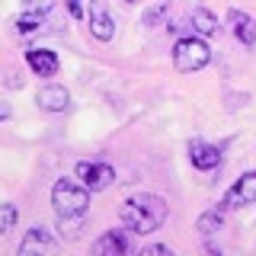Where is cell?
<instances>
[{
  "mask_svg": "<svg viewBox=\"0 0 256 256\" xmlns=\"http://www.w3.org/2000/svg\"><path fill=\"white\" fill-rule=\"evenodd\" d=\"M138 256H176L166 244H150V246H144V250H138Z\"/></svg>",
  "mask_w": 256,
  "mask_h": 256,
  "instance_id": "ac0fdd59",
  "label": "cell"
},
{
  "mask_svg": "<svg viewBox=\"0 0 256 256\" xmlns=\"http://www.w3.org/2000/svg\"><path fill=\"white\" fill-rule=\"evenodd\" d=\"M68 13L74 16V20H80V16H84L86 10H84V4H80V0H70V4H68Z\"/></svg>",
  "mask_w": 256,
  "mask_h": 256,
  "instance_id": "d6986e66",
  "label": "cell"
},
{
  "mask_svg": "<svg viewBox=\"0 0 256 256\" xmlns=\"http://www.w3.org/2000/svg\"><path fill=\"white\" fill-rule=\"evenodd\" d=\"M26 64H29V70L32 74H38V77H54L61 70V61H58V54L52 52V48H29L26 52Z\"/></svg>",
  "mask_w": 256,
  "mask_h": 256,
  "instance_id": "9c48e42d",
  "label": "cell"
},
{
  "mask_svg": "<svg viewBox=\"0 0 256 256\" xmlns=\"http://www.w3.org/2000/svg\"><path fill=\"white\" fill-rule=\"evenodd\" d=\"M228 26H230V32H234V38H237L240 45H246V48L256 45V20H253L250 13L230 10L228 13Z\"/></svg>",
  "mask_w": 256,
  "mask_h": 256,
  "instance_id": "30bf717a",
  "label": "cell"
},
{
  "mask_svg": "<svg viewBox=\"0 0 256 256\" xmlns=\"http://www.w3.org/2000/svg\"><path fill=\"white\" fill-rule=\"evenodd\" d=\"M189 160L196 170H214L221 164V148L205 138H192L189 141Z\"/></svg>",
  "mask_w": 256,
  "mask_h": 256,
  "instance_id": "ba28073f",
  "label": "cell"
},
{
  "mask_svg": "<svg viewBox=\"0 0 256 256\" xmlns=\"http://www.w3.org/2000/svg\"><path fill=\"white\" fill-rule=\"evenodd\" d=\"M48 13H52V4H42V6L32 4V6H26V10L16 16V32H20V36H29V32H36V29L45 22Z\"/></svg>",
  "mask_w": 256,
  "mask_h": 256,
  "instance_id": "4fadbf2b",
  "label": "cell"
},
{
  "mask_svg": "<svg viewBox=\"0 0 256 256\" xmlns=\"http://www.w3.org/2000/svg\"><path fill=\"white\" fill-rule=\"evenodd\" d=\"M86 20H90V32L93 38H100V42H109L112 36H116V20H112V13L106 6H90V13H86Z\"/></svg>",
  "mask_w": 256,
  "mask_h": 256,
  "instance_id": "7c38bea8",
  "label": "cell"
},
{
  "mask_svg": "<svg viewBox=\"0 0 256 256\" xmlns=\"http://www.w3.org/2000/svg\"><path fill=\"white\" fill-rule=\"evenodd\" d=\"M90 256H132V234H128L125 228L102 230V234L93 240Z\"/></svg>",
  "mask_w": 256,
  "mask_h": 256,
  "instance_id": "8992f818",
  "label": "cell"
},
{
  "mask_svg": "<svg viewBox=\"0 0 256 256\" xmlns=\"http://www.w3.org/2000/svg\"><path fill=\"white\" fill-rule=\"evenodd\" d=\"M166 13H170V4H157V6H150L148 13H144V26H160V22L166 20Z\"/></svg>",
  "mask_w": 256,
  "mask_h": 256,
  "instance_id": "e0dca14e",
  "label": "cell"
},
{
  "mask_svg": "<svg viewBox=\"0 0 256 256\" xmlns=\"http://www.w3.org/2000/svg\"><path fill=\"white\" fill-rule=\"evenodd\" d=\"M36 102L45 112H64L70 106V93H68V86H61V84H45L42 90L36 93Z\"/></svg>",
  "mask_w": 256,
  "mask_h": 256,
  "instance_id": "8fae6325",
  "label": "cell"
},
{
  "mask_svg": "<svg viewBox=\"0 0 256 256\" xmlns=\"http://www.w3.org/2000/svg\"><path fill=\"white\" fill-rule=\"evenodd\" d=\"M52 208H54V214H58V228L68 237H77V230L84 228L86 208H90V192L80 186L77 180L61 176L52 186Z\"/></svg>",
  "mask_w": 256,
  "mask_h": 256,
  "instance_id": "6da1fadb",
  "label": "cell"
},
{
  "mask_svg": "<svg viewBox=\"0 0 256 256\" xmlns=\"http://www.w3.org/2000/svg\"><path fill=\"white\" fill-rule=\"evenodd\" d=\"M20 221V208L13 202H0V234H10Z\"/></svg>",
  "mask_w": 256,
  "mask_h": 256,
  "instance_id": "2e32d148",
  "label": "cell"
},
{
  "mask_svg": "<svg viewBox=\"0 0 256 256\" xmlns=\"http://www.w3.org/2000/svg\"><path fill=\"white\" fill-rule=\"evenodd\" d=\"M208 61H212V48L198 36H186L173 45V68L182 74H196V70L208 68Z\"/></svg>",
  "mask_w": 256,
  "mask_h": 256,
  "instance_id": "3957f363",
  "label": "cell"
},
{
  "mask_svg": "<svg viewBox=\"0 0 256 256\" xmlns=\"http://www.w3.org/2000/svg\"><path fill=\"white\" fill-rule=\"evenodd\" d=\"M118 218H122L128 234H154L166 221V202L154 192H134L122 202Z\"/></svg>",
  "mask_w": 256,
  "mask_h": 256,
  "instance_id": "7a4b0ae2",
  "label": "cell"
},
{
  "mask_svg": "<svg viewBox=\"0 0 256 256\" xmlns=\"http://www.w3.org/2000/svg\"><path fill=\"white\" fill-rule=\"evenodd\" d=\"M221 221H224V208H221V205H214V208H208L202 218L196 221V228H198V234H202V237H212V234H218Z\"/></svg>",
  "mask_w": 256,
  "mask_h": 256,
  "instance_id": "9a60e30c",
  "label": "cell"
},
{
  "mask_svg": "<svg viewBox=\"0 0 256 256\" xmlns=\"http://www.w3.org/2000/svg\"><path fill=\"white\" fill-rule=\"evenodd\" d=\"M58 250H61L58 237L48 228H42V224H36V228H29L26 234H22L16 256H58Z\"/></svg>",
  "mask_w": 256,
  "mask_h": 256,
  "instance_id": "5b68a950",
  "label": "cell"
},
{
  "mask_svg": "<svg viewBox=\"0 0 256 256\" xmlns=\"http://www.w3.org/2000/svg\"><path fill=\"white\" fill-rule=\"evenodd\" d=\"M256 202V170H246L244 176H237V182H230V189L224 192L221 208H244Z\"/></svg>",
  "mask_w": 256,
  "mask_h": 256,
  "instance_id": "52a82bcc",
  "label": "cell"
},
{
  "mask_svg": "<svg viewBox=\"0 0 256 256\" xmlns=\"http://www.w3.org/2000/svg\"><path fill=\"white\" fill-rule=\"evenodd\" d=\"M74 173H77V182L86 192H102L116 182V170H112L106 160H80L74 166Z\"/></svg>",
  "mask_w": 256,
  "mask_h": 256,
  "instance_id": "277c9868",
  "label": "cell"
},
{
  "mask_svg": "<svg viewBox=\"0 0 256 256\" xmlns=\"http://www.w3.org/2000/svg\"><path fill=\"white\" fill-rule=\"evenodd\" d=\"M6 118H10V109H6L4 102H0V122H6Z\"/></svg>",
  "mask_w": 256,
  "mask_h": 256,
  "instance_id": "44dd1931",
  "label": "cell"
},
{
  "mask_svg": "<svg viewBox=\"0 0 256 256\" xmlns=\"http://www.w3.org/2000/svg\"><path fill=\"white\" fill-rule=\"evenodd\" d=\"M189 22H192V29L198 32V38L218 36V16L208 10V6H196V10L189 13Z\"/></svg>",
  "mask_w": 256,
  "mask_h": 256,
  "instance_id": "5bb4252c",
  "label": "cell"
},
{
  "mask_svg": "<svg viewBox=\"0 0 256 256\" xmlns=\"http://www.w3.org/2000/svg\"><path fill=\"white\" fill-rule=\"evenodd\" d=\"M205 256H224V253L218 250V246H212V244H208V246H205Z\"/></svg>",
  "mask_w": 256,
  "mask_h": 256,
  "instance_id": "ffe728a7",
  "label": "cell"
}]
</instances>
